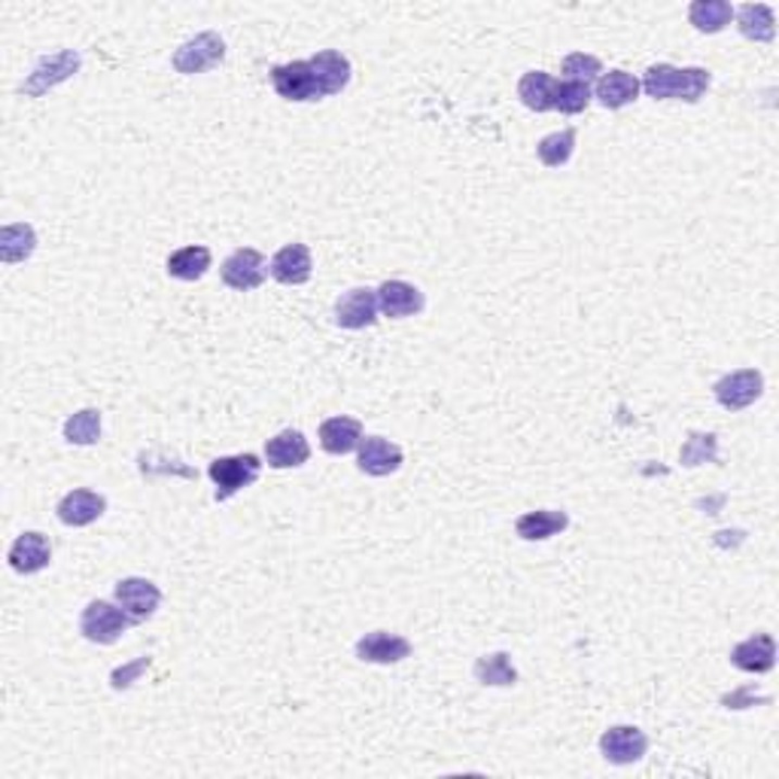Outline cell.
Wrapping results in <instances>:
<instances>
[{"mask_svg":"<svg viewBox=\"0 0 779 779\" xmlns=\"http://www.w3.org/2000/svg\"><path fill=\"white\" fill-rule=\"evenodd\" d=\"M642 92L655 101H686L698 104L713 86V74L706 67H673V64H652L640 79Z\"/></svg>","mask_w":779,"mask_h":779,"instance_id":"6da1fadb","label":"cell"},{"mask_svg":"<svg viewBox=\"0 0 779 779\" xmlns=\"http://www.w3.org/2000/svg\"><path fill=\"white\" fill-rule=\"evenodd\" d=\"M138 621L120 606V603H108V600H92L83 615H79V630L89 642L98 645H113V642L123 637L128 627H135Z\"/></svg>","mask_w":779,"mask_h":779,"instance_id":"7a4b0ae2","label":"cell"},{"mask_svg":"<svg viewBox=\"0 0 779 779\" xmlns=\"http://www.w3.org/2000/svg\"><path fill=\"white\" fill-rule=\"evenodd\" d=\"M262 473V463L256 454H235V457H216L208 466V475L216 485V503H226L231 500L238 490L250 488Z\"/></svg>","mask_w":779,"mask_h":779,"instance_id":"3957f363","label":"cell"},{"mask_svg":"<svg viewBox=\"0 0 779 779\" xmlns=\"http://www.w3.org/2000/svg\"><path fill=\"white\" fill-rule=\"evenodd\" d=\"M171 62H174V71L184 74V77L204 74V71L226 62V40L216 32H201L196 37H189L184 47L174 52Z\"/></svg>","mask_w":779,"mask_h":779,"instance_id":"277c9868","label":"cell"},{"mask_svg":"<svg viewBox=\"0 0 779 779\" xmlns=\"http://www.w3.org/2000/svg\"><path fill=\"white\" fill-rule=\"evenodd\" d=\"M713 393H716V402L721 409H728V412H743V409H749L755 399H762L764 375L758 368H737L731 375L718 378L716 387H713Z\"/></svg>","mask_w":779,"mask_h":779,"instance_id":"5b68a950","label":"cell"},{"mask_svg":"<svg viewBox=\"0 0 779 779\" xmlns=\"http://www.w3.org/2000/svg\"><path fill=\"white\" fill-rule=\"evenodd\" d=\"M79 64H83V55H79V52L62 49V52L49 55V59H43V62L34 67V74L25 79L22 92L28 95V98H40V95H47L49 89H55L59 83L74 77L79 71Z\"/></svg>","mask_w":779,"mask_h":779,"instance_id":"8992f818","label":"cell"},{"mask_svg":"<svg viewBox=\"0 0 779 779\" xmlns=\"http://www.w3.org/2000/svg\"><path fill=\"white\" fill-rule=\"evenodd\" d=\"M219 275H223V284H226L229 290L250 292L256 290V287H262V280L268 275V268H265V256H262L260 250L241 247V250H235L229 260L223 262Z\"/></svg>","mask_w":779,"mask_h":779,"instance_id":"52a82bcc","label":"cell"},{"mask_svg":"<svg viewBox=\"0 0 779 779\" xmlns=\"http://www.w3.org/2000/svg\"><path fill=\"white\" fill-rule=\"evenodd\" d=\"M272 86L284 101H321V86L307 62H290L272 67Z\"/></svg>","mask_w":779,"mask_h":779,"instance_id":"ba28073f","label":"cell"},{"mask_svg":"<svg viewBox=\"0 0 779 779\" xmlns=\"http://www.w3.org/2000/svg\"><path fill=\"white\" fill-rule=\"evenodd\" d=\"M402 463H405L402 448L384 436H366L356 448V466H360V473L372 475V478H387V475L399 473Z\"/></svg>","mask_w":779,"mask_h":779,"instance_id":"9c48e42d","label":"cell"},{"mask_svg":"<svg viewBox=\"0 0 779 779\" xmlns=\"http://www.w3.org/2000/svg\"><path fill=\"white\" fill-rule=\"evenodd\" d=\"M600 752L610 764H637L649 752V737L637 725H615L600 737Z\"/></svg>","mask_w":779,"mask_h":779,"instance_id":"30bf717a","label":"cell"},{"mask_svg":"<svg viewBox=\"0 0 779 779\" xmlns=\"http://www.w3.org/2000/svg\"><path fill=\"white\" fill-rule=\"evenodd\" d=\"M378 290L368 287H353L336 302V323L341 329H366L378 323Z\"/></svg>","mask_w":779,"mask_h":779,"instance_id":"8fae6325","label":"cell"},{"mask_svg":"<svg viewBox=\"0 0 779 779\" xmlns=\"http://www.w3.org/2000/svg\"><path fill=\"white\" fill-rule=\"evenodd\" d=\"M113 594H116V603H120L138 625L140 621H147V618H153L159 603H162L159 585H153L150 579H140V576L116 581V591H113Z\"/></svg>","mask_w":779,"mask_h":779,"instance_id":"7c38bea8","label":"cell"},{"mask_svg":"<svg viewBox=\"0 0 779 779\" xmlns=\"http://www.w3.org/2000/svg\"><path fill=\"white\" fill-rule=\"evenodd\" d=\"M353 652L363 664H399L412 655V642L399 633H390V630H372L356 640Z\"/></svg>","mask_w":779,"mask_h":779,"instance_id":"4fadbf2b","label":"cell"},{"mask_svg":"<svg viewBox=\"0 0 779 779\" xmlns=\"http://www.w3.org/2000/svg\"><path fill=\"white\" fill-rule=\"evenodd\" d=\"M424 305H427L424 292L417 290L414 284H409V280H384L381 287H378V307H381L384 317L402 321V317L420 314Z\"/></svg>","mask_w":779,"mask_h":779,"instance_id":"5bb4252c","label":"cell"},{"mask_svg":"<svg viewBox=\"0 0 779 779\" xmlns=\"http://www.w3.org/2000/svg\"><path fill=\"white\" fill-rule=\"evenodd\" d=\"M307 64H311V71H314V79H317V86H321L323 98H329V95H338L348 89L353 67H351V59L341 55L338 49H323V52H317L314 59H307Z\"/></svg>","mask_w":779,"mask_h":779,"instance_id":"9a60e30c","label":"cell"},{"mask_svg":"<svg viewBox=\"0 0 779 779\" xmlns=\"http://www.w3.org/2000/svg\"><path fill=\"white\" fill-rule=\"evenodd\" d=\"M307 457H311V444L302 429H280L275 439L265 442V460L272 469H296V466H305Z\"/></svg>","mask_w":779,"mask_h":779,"instance_id":"2e32d148","label":"cell"},{"mask_svg":"<svg viewBox=\"0 0 779 779\" xmlns=\"http://www.w3.org/2000/svg\"><path fill=\"white\" fill-rule=\"evenodd\" d=\"M55 512H59V520L67 524V527H89V524H95L108 512V500L101 493H95V490L79 488L64 493Z\"/></svg>","mask_w":779,"mask_h":779,"instance_id":"e0dca14e","label":"cell"},{"mask_svg":"<svg viewBox=\"0 0 779 779\" xmlns=\"http://www.w3.org/2000/svg\"><path fill=\"white\" fill-rule=\"evenodd\" d=\"M314 272V260L305 244H287L272 256V277L284 287H302L311 280Z\"/></svg>","mask_w":779,"mask_h":779,"instance_id":"ac0fdd59","label":"cell"},{"mask_svg":"<svg viewBox=\"0 0 779 779\" xmlns=\"http://www.w3.org/2000/svg\"><path fill=\"white\" fill-rule=\"evenodd\" d=\"M731 664L743 673H770L777 664V642L770 633H755L731 649Z\"/></svg>","mask_w":779,"mask_h":779,"instance_id":"d6986e66","label":"cell"},{"mask_svg":"<svg viewBox=\"0 0 779 779\" xmlns=\"http://www.w3.org/2000/svg\"><path fill=\"white\" fill-rule=\"evenodd\" d=\"M49 561H52V545H49L47 536L37 533V530L18 536L13 549H10V566L16 569L18 576H34V573L47 569Z\"/></svg>","mask_w":779,"mask_h":779,"instance_id":"ffe728a7","label":"cell"},{"mask_svg":"<svg viewBox=\"0 0 779 779\" xmlns=\"http://www.w3.org/2000/svg\"><path fill=\"white\" fill-rule=\"evenodd\" d=\"M363 442V424L356 417H348V414H338V417H329L321 424V444L326 454L332 457H344L356 451Z\"/></svg>","mask_w":779,"mask_h":779,"instance_id":"44dd1931","label":"cell"},{"mask_svg":"<svg viewBox=\"0 0 779 779\" xmlns=\"http://www.w3.org/2000/svg\"><path fill=\"white\" fill-rule=\"evenodd\" d=\"M640 79L633 77V74H627V71H610V74H603V77L596 79L594 98L606 110H621L627 108V104H633V101L640 98Z\"/></svg>","mask_w":779,"mask_h":779,"instance_id":"7402d4cb","label":"cell"},{"mask_svg":"<svg viewBox=\"0 0 779 779\" xmlns=\"http://www.w3.org/2000/svg\"><path fill=\"white\" fill-rule=\"evenodd\" d=\"M566 527H569V515L557 508H536L515 520V533L527 542H545L551 536L564 533Z\"/></svg>","mask_w":779,"mask_h":779,"instance_id":"603a6c76","label":"cell"},{"mask_svg":"<svg viewBox=\"0 0 779 779\" xmlns=\"http://www.w3.org/2000/svg\"><path fill=\"white\" fill-rule=\"evenodd\" d=\"M733 18L746 40L770 43L777 37V16L767 3H743L740 10H733Z\"/></svg>","mask_w":779,"mask_h":779,"instance_id":"cb8c5ba5","label":"cell"},{"mask_svg":"<svg viewBox=\"0 0 779 779\" xmlns=\"http://www.w3.org/2000/svg\"><path fill=\"white\" fill-rule=\"evenodd\" d=\"M554 92H557V79L545 71H527L518 83L520 104L536 113L554 110Z\"/></svg>","mask_w":779,"mask_h":779,"instance_id":"d4e9b609","label":"cell"},{"mask_svg":"<svg viewBox=\"0 0 779 779\" xmlns=\"http://www.w3.org/2000/svg\"><path fill=\"white\" fill-rule=\"evenodd\" d=\"M211 250L204 244H189L174 250L168 256V275L177 280H201V277L211 272Z\"/></svg>","mask_w":779,"mask_h":779,"instance_id":"484cf974","label":"cell"},{"mask_svg":"<svg viewBox=\"0 0 779 779\" xmlns=\"http://www.w3.org/2000/svg\"><path fill=\"white\" fill-rule=\"evenodd\" d=\"M733 7L728 0H694L688 7V22L701 34H718L731 25Z\"/></svg>","mask_w":779,"mask_h":779,"instance_id":"4316f807","label":"cell"},{"mask_svg":"<svg viewBox=\"0 0 779 779\" xmlns=\"http://www.w3.org/2000/svg\"><path fill=\"white\" fill-rule=\"evenodd\" d=\"M34 250H37V231H34V226H28V223L3 226V231H0V260L7 262V265L32 260Z\"/></svg>","mask_w":779,"mask_h":779,"instance_id":"83f0119b","label":"cell"},{"mask_svg":"<svg viewBox=\"0 0 779 779\" xmlns=\"http://www.w3.org/2000/svg\"><path fill=\"white\" fill-rule=\"evenodd\" d=\"M475 679L481 686H497V688H508L518 682V670L512 664L508 652H493V655H485L475 661Z\"/></svg>","mask_w":779,"mask_h":779,"instance_id":"f1b7e54d","label":"cell"},{"mask_svg":"<svg viewBox=\"0 0 779 779\" xmlns=\"http://www.w3.org/2000/svg\"><path fill=\"white\" fill-rule=\"evenodd\" d=\"M576 153V128H564V131H554L536 143V155L545 168H564L566 162Z\"/></svg>","mask_w":779,"mask_h":779,"instance_id":"f546056e","label":"cell"},{"mask_svg":"<svg viewBox=\"0 0 779 779\" xmlns=\"http://www.w3.org/2000/svg\"><path fill=\"white\" fill-rule=\"evenodd\" d=\"M64 439L71 444H95L101 439V412L98 409H83L71 414L64 424Z\"/></svg>","mask_w":779,"mask_h":779,"instance_id":"4dcf8cb0","label":"cell"},{"mask_svg":"<svg viewBox=\"0 0 779 779\" xmlns=\"http://www.w3.org/2000/svg\"><path fill=\"white\" fill-rule=\"evenodd\" d=\"M594 101V89L588 83H576V79H561L557 92H554V110H561L566 116H576L588 104Z\"/></svg>","mask_w":779,"mask_h":779,"instance_id":"1f68e13d","label":"cell"},{"mask_svg":"<svg viewBox=\"0 0 779 779\" xmlns=\"http://www.w3.org/2000/svg\"><path fill=\"white\" fill-rule=\"evenodd\" d=\"M682 466H701V463H716L718 460V442L713 432H691L688 442L682 444Z\"/></svg>","mask_w":779,"mask_h":779,"instance_id":"d6a6232c","label":"cell"},{"mask_svg":"<svg viewBox=\"0 0 779 779\" xmlns=\"http://www.w3.org/2000/svg\"><path fill=\"white\" fill-rule=\"evenodd\" d=\"M561 71H564V79H576V83H588L591 86V79H600L603 77V64L596 55H588V52H573V55H566L564 64H561Z\"/></svg>","mask_w":779,"mask_h":779,"instance_id":"836d02e7","label":"cell"},{"mask_svg":"<svg viewBox=\"0 0 779 779\" xmlns=\"http://www.w3.org/2000/svg\"><path fill=\"white\" fill-rule=\"evenodd\" d=\"M150 664H153V657H138V661L125 664V667H120V670H113V676H110V686L116 688V691L131 688V682H138L140 679V673L150 670Z\"/></svg>","mask_w":779,"mask_h":779,"instance_id":"e575fe53","label":"cell"}]
</instances>
